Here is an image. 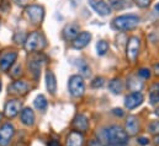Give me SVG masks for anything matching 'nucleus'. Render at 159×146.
<instances>
[{
    "instance_id": "nucleus-40",
    "label": "nucleus",
    "mask_w": 159,
    "mask_h": 146,
    "mask_svg": "<svg viewBox=\"0 0 159 146\" xmlns=\"http://www.w3.org/2000/svg\"><path fill=\"white\" fill-rule=\"evenodd\" d=\"M1 117H2V114H1V113H0V120H1Z\"/></svg>"
},
{
    "instance_id": "nucleus-15",
    "label": "nucleus",
    "mask_w": 159,
    "mask_h": 146,
    "mask_svg": "<svg viewBox=\"0 0 159 146\" xmlns=\"http://www.w3.org/2000/svg\"><path fill=\"white\" fill-rule=\"evenodd\" d=\"M84 145V136L83 134L77 131V130H73L69 133V135L67 136V143L66 146H83Z\"/></svg>"
},
{
    "instance_id": "nucleus-41",
    "label": "nucleus",
    "mask_w": 159,
    "mask_h": 146,
    "mask_svg": "<svg viewBox=\"0 0 159 146\" xmlns=\"http://www.w3.org/2000/svg\"><path fill=\"white\" fill-rule=\"evenodd\" d=\"M0 91H1V82H0Z\"/></svg>"
},
{
    "instance_id": "nucleus-7",
    "label": "nucleus",
    "mask_w": 159,
    "mask_h": 146,
    "mask_svg": "<svg viewBox=\"0 0 159 146\" xmlns=\"http://www.w3.org/2000/svg\"><path fill=\"white\" fill-rule=\"evenodd\" d=\"M139 53V38L136 36L131 37L127 43V58L129 62H136Z\"/></svg>"
},
{
    "instance_id": "nucleus-5",
    "label": "nucleus",
    "mask_w": 159,
    "mask_h": 146,
    "mask_svg": "<svg viewBox=\"0 0 159 146\" xmlns=\"http://www.w3.org/2000/svg\"><path fill=\"white\" fill-rule=\"evenodd\" d=\"M26 15L31 20V22H34L35 25H39L43 20L44 10L40 5H30L26 7Z\"/></svg>"
},
{
    "instance_id": "nucleus-24",
    "label": "nucleus",
    "mask_w": 159,
    "mask_h": 146,
    "mask_svg": "<svg viewBox=\"0 0 159 146\" xmlns=\"http://www.w3.org/2000/svg\"><path fill=\"white\" fill-rule=\"evenodd\" d=\"M142 86H143L142 81H139V82H138V79H137V77L132 76V77H129V79H128V87H129L132 91L138 92V90H141V88H142Z\"/></svg>"
},
{
    "instance_id": "nucleus-30",
    "label": "nucleus",
    "mask_w": 159,
    "mask_h": 146,
    "mask_svg": "<svg viewBox=\"0 0 159 146\" xmlns=\"http://www.w3.org/2000/svg\"><path fill=\"white\" fill-rule=\"evenodd\" d=\"M138 75H139L141 77H143V79H148V77L151 76V71H149V69H147V68H142V69L138 70Z\"/></svg>"
},
{
    "instance_id": "nucleus-2",
    "label": "nucleus",
    "mask_w": 159,
    "mask_h": 146,
    "mask_svg": "<svg viewBox=\"0 0 159 146\" xmlns=\"http://www.w3.org/2000/svg\"><path fill=\"white\" fill-rule=\"evenodd\" d=\"M138 24H139V17L136 15H122V16H117L112 21V26L117 31L133 30Z\"/></svg>"
},
{
    "instance_id": "nucleus-1",
    "label": "nucleus",
    "mask_w": 159,
    "mask_h": 146,
    "mask_svg": "<svg viewBox=\"0 0 159 146\" xmlns=\"http://www.w3.org/2000/svg\"><path fill=\"white\" fill-rule=\"evenodd\" d=\"M101 140L110 146H120L125 145L128 141V135L119 125H110L107 128L101 129L100 131Z\"/></svg>"
},
{
    "instance_id": "nucleus-20",
    "label": "nucleus",
    "mask_w": 159,
    "mask_h": 146,
    "mask_svg": "<svg viewBox=\"0 0 159 146\" xmlns=\"http://www.w3.org/2000/svg\"><path fill=\"white\" fill-rule=\"evenodd\" d=\"M29 68H30V70L32 71L34 76H35V79H37V77L40 76V73H41L40 58H39V57H34V58H31V60H29Z\"/></svg>"
},
{
    "instance_id": "nucleus-33",
    "label": "nucleus",
    "mask_w": 159,
    "mask_h": 146,
    "mask_svg": "<svg viewBox=\"0 0 159 146\" xmlns=\"http://www.w3.org/2000/svg\"><path fill=\"white\" fill-rule=\"evenodd\" d=\"M19 70H21V67H20V65H17V67H16V68H15V69L12 70L14 73H11V75H12L14 77H16V76H19Z\"/></svg>"
},
{
    "instance_id": "nucleus-23",
    "label": "nucleus",
    "mask_w": 159,
    "mask_h": 146,
    "mask_svg": "<svg viewBox=\"0 0 159 146\" xmlns=\"http://www.w3.org/2000/svg\"><path fill=\"white\" fill-rule=\"evenodd\" d=\"M34 105H35V107H36L37 110H44L46 108H47V105H48V102H47V100H46V97H44L43 95H39V96L35 98V101H34Z\"/></svg>"
},
{
    "instance_id": "nucleus-26",
    "label": "nucleus",
    "mask_w": 159,
    "mask_h": 146,
    "mask_svg": "<svg viewBox=\"0 0 159 146\" xmlns=\"http://www.w3.org/2000/svg\"><path fill=\"white\" fill-rule=\"evenodd\" d=\"M109 2L115 7V9H119V10H122L127 6H129L128 4V0H109Z\"/></svg>"
},
{
    "instance_id": "nucleus-18",
    "label": "nucleus",
    "mask_w": 159,
    "mask_h": 146,
    "mask_svg": "<svg viewBox=\"0 0 159 146\" xmlns=\"http://www.w3.org/2000/svg\"><path fill=\"white\" fill-rule=\"evenodd\" d=\"M20 118H21L22 124H25L27 127H31L35 123V113H34V110H31V108H29V107L24 108V110H21Z\"/></svg>"
},
{
    "instance_id": "nucleus-4",
    "label": "nucleus",
    "mask_w": 159,
    "mask_h": 146,
    "mask_svg": "<svg viewBox=\"0 0 159 146\" xmlns=\"http://www.w3.org/2000/svg\"><path fill=\"white\" fill-rule=\"evenodd\" d=\"M43 45H44V39H43V37L41 36L40 32H37V31L30 33L27 36V38L25 39V49L29 53L39 50Z\"/></svg>"
},
{
    "instance_id": "nucleus-21",
    "label": "nucleus",
    "mask_w": 159,
    "mask_h": 146,
    "mask_svg": "<svg viewBox=\"0 0 159 146\" xmlns=\"http://www.w3.org/2000/svg\"><path fill=\"white\" fill-rule=\"evenodd\" d=\"M109 88L110 91L114 93V95H120L123 90V84H122V80L121 79H114L110 81L109 84Z\"/></svg>"
},
{
    "instance_id": "nucleus-9",
    "label": "nucleus",
    "mask_w": 159,
    "mask_h": 146,
    "mask_svg": "<svg viewBox=\"0 0 159 146\" xmlns=\"http://www.w3.org/2000/svg\"><path fill=\"white\" fill-rule=\"evenodd\" d=\"M21 107H22L21 101H19V100H10V101L6 102V105L4 107V114L7 118H14V117H16L20 113Z\"/></svg>"
},
{
    "instance_id": "nucleus-22",
    "label": "nucleus",
    "mask_w": 159,
    "mask_h": 146,
    "mask_svg": "<svg viewBox=\"0 0 159 146\" xmlns=\"http://www.w3.org/2000/svg\"><path fill=\"white\" fill-rule=\"evenodd\" d=\"M149 101H151L152 105L159 103V84H154V85L151 87Z\"/></svg>"
},
{
    "instance_id": "nucleus-17",
    "label": "nucleus",
    "mask_w": 159,
    "mask_h": 146,
    "mask_svg": "<svg viewBox=\"0 0 159 146\" xmlns=\"http://www.w3.org/2000/svg\"><path fill=\"white\" fill-rule=\"evenodd\" d=\"M73 125H74V128L77 129V131L83 133V131H86V130H88V128H89V120H88V118H86L84 114H78V115L74 118Z\"/></svg>"
},
{
    "instance_id": "nucleus-6",
    "label": "nucleus",
    "mask_w": 159,
    "mask_h": 146,
    "mask_svg": "<svg viewBox=\"0 0 159 146\" xmlns=\"http://www.w3.org/2000/svg\"><path fill=\"white\" fill-rule=\"evenodd\" d=\"M15 134V128L10 123H5L0 127V146H7Z\"/></svg>"
},
{
    "instance_id": "nucleus-12",
    "label": "nucleus",
    "mask_w": 159,
    "mask_h": 146,
    "mask_svg": "<svg viewBox=\"0 0 159 146\" xmlns=\"http://www.w3.org/2000/svg\"><path fill=\"white\" fill-rule=\"evenodd\" d=\"M30 90V86L26 81L24 80H17V81H14L10 86H9V92L10 93H14V95H19V96H22V95H26Z\"/></svg>"
},
{
    "instance_id": "nucleus-36",
    "label": "nucleus",
    "mask_w": 159,
    "mask_h": 146,
    "mask_svg": "<svg viewBox=\"0 0 159 146\" xmlns=\"http://www.w3.org/2000/svg\"><path fill=\"white\" fill-rule=\"evenodd\" d=\"M114 113H115V114H119L120 117H121V115H123V112H122V110H117V108H116V110H114Z\"/></svg>"
},
{
    "instance_id": "nucleus-32",
    "label": "nucleus",
    "mask_w": 159,
    "mask_h": 146,
    "mask_svg": "<svg viewBox=\"0 0 159 146\" xmlns=\"http://www.w3.org/2000/svg\"><path fill=\"white\" fill-rule=\"evenodd\" d=\"M137 143L141 144V145H148V144H149V140H148L147 138L142 136V138H138V139H137Z\"/></svg>"
},
{
    "instance_id": "nucleus-16",
    "label": "nucleus",
    "mask_w": 159,
    "mask_h": 146,
    "mask_svg": "<svg viewBox=\"0 0 159 146\" xmlns=\"http://www.w3.org/2000/svg\"><path fill=\"white\" fill-rule=\"evenodd\" d=\"M79 35V26L75 24H69L63 28V37L67 41H74V38Z\"/></svg>"
},
{
    "instance_id": "nucleus-25",
    "label": "nucleus",
    "mask_w": 159,
    "mask_h": 146,
    "mask_svg": "<svg viewBox=\"0 0 159 146\" xmlns=\"http://www.w3.org/2000/svg\"><path fill=\"white\" fill-rule=\"evenodd\" d=\"M96 50H98V54H99V55L106 54V52L109 50V43H107L106 41H104V39L99 41L98 44H96Z\"/></svg>"
},
{
    "instance_id": "nucleus-35",
    "label": "nucleus",
    "mask_w": 159,
    "mask_h": 146,
    "mask_svg": "<svg viewBox=\"0 0 159 146\" xmlns=\"http://www.w3.org/2000/svg\"><path fill=\"white\" fill-rule=\"evenodd\" d=\"M153 70H154V74H156L157 76H159V63H158V64H154Z\"/></svg>"
},
{
    "instance_id": "nucleus-31",
    "label": "nucleus",
    "mask_w": 159,
    "mask_h": 146,
    "mask_svg": "<svg viewBox=\"0 0 159 146\" xmlns=\"http://www.w3.org/2000/svg\"><path fill=\"white\" fill-rule=\"evenodd\" d=\"M134 2L139 6V7H147L151 4V0H134Z\"/></svg>"
},
{
    "instance_id": "nucleus-29",
    "label": "nucleus",
    "mask_w": 159,
    "mask_h": 146,
    "mask_svg": "<svg viewBox=\"0 0 159 146\" xmlns=\"http://www.w3.org/2000/svg\"><path fill=\"white\" fill-rule=\"evenodd\" d=\"M102 85H104V79H102V77H95V79H94V81L91 82V86H93V87H95V88L101 87Z\"/></svg>"
},
{
    "instance_id": "nucleus-10",
    "label": "nucleus",
    "mask_w": 159,
    "mask_h": 146,
    "mask_svg": "<svg viewBox=\"0 0 159 146\" xmlns=\"http://www.w3.org/2000/svg\"><path fill=\"white\" fill-rule=\"evenodd\" d=\"M89 4L100 16H107L111 14L110 5L104 0H89Z\"/></svg>"
},
{
    "instance_id": "nucleus-39",
    "label": "nucleus",
    "mask_w": 159,
    "mask_h": 146,
    "mask_svg": "<svg viewBox=\"0 0 159 146\" xmlns=\"http://www.w3.org/2000/svg\"><path fill=\"white\" fill-rule=\"evenodd\" d=\"M154 113H156V115H158V117H159V108H157V110H156V112H154Z\"/></svg>"
},
{
    "instance_id": "nucleus-37",
    "label": "nucleus",
    "mask_w": 159,
    "mask_h": 146,
    "mask_svg": "<svg viewBox=\"0 0 159 146\" xmlns=\"http://www.w3.org/2000/svg\"><path fill=\"white\" fill-rule=\"evenodd\" d=\"M154 141H156V144L159 145V135H156V138H154Z\"/></svg>"
},
{
    "instance_id": "nucleus-27",
    "label": "nucleus",
    "mask_w": 159,
    "mask_h": 146,
    "mask_svg": "<svg viewBox=\"0 0 159 146\" xmlns=\"http://www.w3.org/2000/svg\"><path fill=\"white\" fill-rule=\"evenodd\" d=\"M78 68H79L80 76H89L90 75V68L88 67V64L80 59L79 63H78Z\"/></svg>"
},
{
    "instance_id": "nucleus-3",
    "label": "nucleus",
    "mask_w": 159,
    "mask_h": 146,
    "mask_svg": "<svg viewBox=\"0 0 159 146\" xmlns=\"http://www.w3.org/2000/svg\"><path fill=\"white\" fill-rule=\"evenodd\" d=\"M68 90L73 97H81L85 92V84H84L83 76L80 75L70 76L68 81Z\"/></svg>"
},
{
    "instance_id": "nucleus-14",
    "label": "nucleus",
    "mask_w": 159,
    "mask_h": 146,
    "mask_svg": "<svg viewBox=\"0 0 159 146\" xmlns=\"http://www.w3.org/2000/svg\"><path fill=\"white\" fill-rule=\"evenodd\" d=\"M139 130V124H138V120L134 115H129L126 120V125H125V131L127 133V135H136Z\"/></svg>"
},
{
    "instance_id": "nucleus-13",
    "label": "nucleus",
    "mask_w": 159,
    "mask_h": 146,
    "mask_svg": "<svg viewBox=\"0 0 159 146\" xmlns=\"http://www.w3.org/2000/svg\"><path fill=\"white\" fill-rule=\"evenodd\" d=\"M90 39H91V33L86 32V31H83V32H80L79 35L74 38L72 44H73V47L75 49H83L84 47H86L89 44Z\"/></svg>"
},
{
    "instance_id": "nucleus-28",
    "label": "nucleus",
    "mask_w": 159,
    "mask_h": 146,
    "mask_svg": "<svg viewBox=\"0 0 159 146\" xmlns=\"http://www.w3.org/2000/svg\"><path fill=\"white\" fill-rule=\"evenodd\" d=\"M148 130L149 133H152L153 135H159V120H154L148 125Z\"/></svg>"
},
{
    "instance_id": "nucleus-38",
    "label": "nucleus",
    "mask_w": 159,
    "mask_h": 146,
    "mask_svg": "<svg viewBox=\"0 0 159 146\" xmlns=\"http://www.w3.org/2000/svg\"><path fill=\"white\" fill-rule=\"evenodd\" d=\"M156 11H157V12L159 14V2L157 4V5H156Z\"/></svg>"
},
{
    "instance_id": "nucleus-8",
    "label": "nucleus",
    "mask_w": 159,
    "mask_h": 146,
    "mask_svg": "<svg viewBox=\"0 0 159 146\" xmlns=\"http://www.w3.org/2000/svg\"><path fill=\"white\" fill-rule=\"evenodd\" d=\"M16 58H17V53L14 52V50H9V52H5L1 54L0 57V68L2 71H7L12 64L16 62Z\"/></svg>"
},
{
    "instance_id": "nucleus-34",
    "label": "nucleus",
    "mask_w": 159,
    "mask_h": 146,
    "mask_svg": "<svg viewBox=\"0 0 159 146\" xmlns=\"http://www.w3.org/2000/svg\"><path fill=\"white\" fill-rule=\"evenodd\" d=\"M48 146H61V144H59L56 139H52V140L48 143Z\"/></svg>"
},
{
    "instance_id": "nucleus-11",
    "label": "nucleus",
    "mask_w": 159,
    "mask_h": 146,
    "mask_svg": "<svg viewBox=\"0 0 159 146\" xmlns=\"http://www.w3.org/2000/svg\"><path fill=\"white\" fill-rule=\"evenodd\" d=\"M143 100H144V97H143V95H142L141 92H132V93H129V95L126 97V100H125V106H126V108H128V110H134V108H137L138 106L142 105Z\"/></svg>"
},
{
    "instance_id": "nucleus-19",
    "label": "nucleus",
    "mask_w": 159,
    "mask_h": 146,
    "mask_svg": "<svg viewBox=\"0 0 159 146\" xmlns=\"http://www.w3.org/2000/svg\"><path fill=\"white\" fill-rule=\"evenodd\" d=\"M46 86H47V90L49 93L54 95L56 91H57V80H56V76L53 71L48 70L46 73Z\"/></svg>"
}]
</instances>
